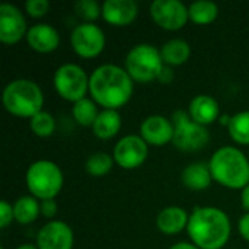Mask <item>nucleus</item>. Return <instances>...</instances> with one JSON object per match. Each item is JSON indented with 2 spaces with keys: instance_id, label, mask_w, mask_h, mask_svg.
<instances>
[{
  "instance_id": "nucleus-1",
  "label": "nucleus",
  "mask_w": 249,
  "mask_h": 249,
  "mask_svg": "<svg viewBox=\"0 0 249 249\" xmlns=\"http://www.w3.org/2000/svg\"><path fill=\"white\" fill-rule=\"evenodd\" d=\"M134 90V80L121 66L105 63L98 66L89 76V93L104 109L124 107Z\"/></svg>"
},
{
  "instance_id": "nucleus-2",
  "label": "nucleus",
  "mask_w": 249,
  "mask_h": 249,
  "mask_svg": "<svg viewBox=\"0 0 249 249\" xmlns=\"http://www.w3.org/2000/svg\"><path fill=\"white\" fill-rule=\"evenodd\" d=\"M191 242L200 249H222L231 238L232 223L229 216L219 207H196L187 226Z\"/></svg>"
},
{
  "instance_id": "nucleus-3",
  "label": "nucleus",
  "mask_w": 249,
  "mask_h": 249,
  "mask_svg": "<svg viewBox=\"0 0 249 249\" xmlns=\"http://www.w3.org/2000/svg\"><path fill=\"white\" fill-rule=\"evenodd\" d=\"M216 182L231 190H244L249 184V159L235 146L219 147L209 160Z\"/></svg>"
},
{
  "instance_id": "nucleus-4",
  "label": "nucleus",
  "mask_w": 249,
  "mask_h": 249,
  "mask_svg": "<svg viewBox=\"0 0 249 249\" xmlns=\"http://www.w3.org/2000/svg\"><path fill=\"white\" fill-rule=\"evenodd\" d=\"M4 109L19 118H32L42 111L44 93L39 85L31 79H13L10 80L1 93Z\"/></svg>"
},
{
  "instance_id": "nucleus-5",
  "label": "nucleus",
  "mask_w": 249,
  "mask_h": 249,
  "mask_svg": "<svg viewBox=\"0 0 249 249\" xmlns=\"http://www.w3.org/2000/svg\"><path fill=\"white\" fill-rule=\"evenodd\" d=\"M25 181L31 196L42 201L58 196L64 184V177L55 162L38 159L28 166Z\"/></svg>"
},
{
  "instance_id": "nucleus-6",
  "label": "nucleus",
  "mask_w": 249,
  "mask_h": 249,
  "mask_svg": "<svg viewBox=\"0 0 249 249\" xmlns=\"http://www.w3.org/2000/svg\"><path fill=\"white\" fill-rule=\"evenodd\" d=\"M165 63L160 57V50L152 44L142 42L130 48L124 60V69L134 82L147 83L158 80Z\"/></svg>"
},
{
  "instance_id": "nucleus-7",
  "label": "nucleus",
  "mask_w": 249,
  "mask_h": 249,
  "mask_svg": "<svg viewBox=\"0 0 249 249\" xmlns=\"http://www.w3.org/2000/svg\"><path fill=\"white\" fill-rule=\"evenodd\" d=\"M172 123L175 125V134L172 144L181 152H197L204 149L210 142V131L206 125H201L191 120L190 114L178 109L172 114Z\"/></svg>"
},
{
  "instance_id": "nucleus-8",
  "label": "nucleus",
  "mask_w": 249,
  "mask_h": 249,
  "mask_svg": "<svg viewBox=\"0 0 249 249\" xmlns=\"http://www.w3.org/2000/svg\"><path fill=\"white\" fill-rule=\"evenodd\" d=\"M53 83L55 92L66 101L77 102L89 92V76L76 63H64L54 71Z\"/></svg>"
},
{
  "instance_id": "nucleus-9",
  "label": "nucleus",
  "mask_w": 249,
  "mask_h": 249,
  "mask_svg": "<svg viewBox=\"0 0 249 249\" xmlns=\"http://www.w3.org/2000/svg\"><path fill=\"white\" fill-rule=\"evenodd\" d=\"M70 44L74 53L82 58H93L104 51L107 38L101 26L93 22H83L73 28Z\"/></svg>"
},
{
  "instance_id": "nucleus-10",
  "label": "nucleus",
  "mask_w": 249,
  "mask_h": 249,
  "mask_svg": "<svg viewBox=\"0 0 249 249\" xmlns=\"http://www.w3.org/2000/svg\"><path fill=\"white\" fill-rule=\"evenodd\" d=\"M149 156V144L140 134H128L121 137L112 150L115 163L123 169H136L144 163Z\"/></svg>"
},
{
  "instance_id": "nucleus-11",
  "label": "nucleus",
  "mask_w": 249,
  "mask_h": 249,
  "mask_svg": "<svg viewBox=\"0 0 249 249\" xmlns=\"http://www.w3.org/2000/svg\"><path fill=\"white\" fill-rule=\"evenodd\" d=\"M149 10L155 23L166 31H178L190 20L188 7L181 0H153Z\"/></svg>"
},
{
  "instance_id": "nucleus-12",
  "label": "nucleus",
  "mask_w": 249,
  "mask_h": 249,
  "mask_svg": "<svg viewBox=\"0 0 249 249\" xmlns=\"http://www.w3.org/2000/svg\"><path fill=\"white\" fill-rule=\"evenodd\" d=\"M28 29L23 12L18 6L7 1L0 4V41L3 44L19 42L23 36L26 38Z\"/></svg>"
},
{
  "instance_id": "nucleus-13",
  "label": "nucleus",
  "mask_w": 249,
  "mask_h": 249,
  "mask_svg": "<svg viewBox=\"0 0 249 249\" xmlns=\"http://www.w3.org/2000/svg\"><path fill=\"white\" fill-rule=\"evenodd\" d=\"M74 233L63 220L47 222L36 235L38 249H73Z\"/></svg>"
},
{
  "instance_id": "nucleus-14",
  "label": "nucleus",
  "mask_w": 249,
  "mask_h": 249,
  "mask_svg": "<svg viewBox=\"0 0 249 249\" xmlns=\"http://www.w3.org/2000/svg\"><path fill=\"white\" fill-rule=\"evenodd\" d=\"M174 134L175 125L172 120L159 114L146 117L140 124V136L147 144L152 146H165L168 143H172Z\"/></svg>"
},
{
  "instance_id": "nucleus-15",
  "label": "nucleus",
  "mask_w": 249,
  "mask_h": 249,
  "mask_svg": "<svg viewBox=\"0 0 249 249\" xmlns=\"http://www.w3.org/2000/svg\"><path fill=\"white\" fill-rule=\"evenodd\" d=\"M139 6L134 0H105L102 18L112 26H127L137 18Z\"/></svg>"
},
{
  "instance_id": "nucleus-16",
  "label": "nucleus",
  "mask_w": 249,
  "mask_h": 249,
  "mask_svg": "<svg viewBox=\"0 0 249 249\" xmlns=\"http://www.w3.org/2000/svg\"><path fill=\"white\" fill-rule=\"evenodd\" d=\"M26 42L36 53H53L60 45V34L50 23H35L28 29Z\"/></svg>"
},
{
  "instance_id": "nucleus-17",
  "label": "nucleus",
  "mask_w": 249,
  "mask_h": 249,
  "mask_svg": "<svg viewBox=\"0 0 249 249\" xmlns=\"http://www.w3.org/2000/svg\"><path fill=\"white\" fill-rule=\"evenodd\" d=\"M188 114L191 120L201 125H209L220 118V105L216 98L201 93L191 99L188 105Z\"/></svg>"
},
{
  "instance_id": "nucleus-18",
  "label": "nucleus",
  "mask_w": 249,
  "mask_h": 249,
  "mask_svg": "<svg viewBox=\"0 0 249 249\" xmlns=\"http://www.w3.org/2000/svg\"><path fill=\"white\" fill-rule=\"evenodd\" d=\"M188 220H190V214L187 213L185 209L179 206H168L158 213L156 226L163 235L172 236L187 229Z\"/></svg>"
},
{
  "instance_id": "nucleus-19",
  "label": "nucleus",
  "mask_w": 249,
  "mask_h": 249,
  "mask_svg": "<svg viewBox=\"0 0 249 249\" xmlns=\"http://www.w3.org/2000/svg\"><path fill=\"white\" fill-rule=\"evenodd\" d=\"M181 181L184 187L191 191H204L210 187L213 177L210 166L206 162H193L187 165L181 172Z\"/></svg>"
},
{
  "instance_id": "nucleus-20",
  "label": "nucleus",
  "mask_w": 249,
  "mask_h": 249,
  "mask_svg": "<svg viewBox=\"0 0 249 249\" xmlns=\"http://www.w3.org/2000/svg\"><path fill=\"white\" fill-rule=\"evenodd\" d=\"M121 125L123 120L118 109H102L92 125V133L101 140H109L120 133Z\"/></svg>"
},
{
  "instance_id": "nucleus-21",
  "label": "nucleus",
  "mask_w": 249,
  "mask_h": 249,
  "mask_svg": "<svg viewBox=\"0 0 249 249\" xmlns=\"http://www.w3.org/2000/svg\"><path fill=\"white\" fill-rule=\"evenodd\" d=\"M160 57L166 66H181L188 61L191 55V47L185 39L172 38L166 41L160 48Z\"/></svg>"
},
{
  "instance_id": "nucleus-22",
  "label": "nucleus",
  "mask_w": 249,
  "mask_h": 249,
  "mask_svg": "<svg viewBox=\"0 0 249 249\" xmlns=\"http://www.w3.org/2000/svg\"><path fill=\"white\" fill-rule=\"evenodd\" d=\"M13 214L19 225H31L41 214V201L34 196H22L13 203Z\"/></svg>"
},
{
  "instance_id": "nucleus-23",
  "label": "nucleus",
  "mask_w": 249,
  "mask_h": 249,
  "mask_svg": "<svg viewBox=\"0 0 249 249\" xmlns=\"http://www.w3.org/2000/svg\"><path fill=\"white\" fill-rule=\"evenodd\" d=\"M188 13L196 25H209L219 16V6L212 0H196L188 6Z\"/></svg>"
},
{
  "instance_id": "nucleus-24",
  "label": "nucleus",
  "mask_w": 249,
  "mask_h": 249,
  "mask_svg": "<svg viewBox=\"0 0 249 249\" xmlns=\"http://www.w3.org/2000/svg\"><path fill=\"white\" fill-rule=\"evenodd\" d=\"M73 118L79 125L83 127H92L99 111H98V104L92 98H83L77 102L73 104L71 108Z\"/></svg>"
},
{
  "instance_id": "nucleus-25",
  "label": "nucleus",
  "mask_w": 249,
  "mask_h": 249,
  "mask_svg": "<svg viewBox=\"0 0 249 249\" xmlns=\"http://www.w3.org/2000/svg\"><path fill=\"white\" fill-rule=\"evenodd\" d=\"M228 131L235 143L249 146V109L232 115Z\"/></svg>"
},
{
  "instance_id": "nucleus-26",
  "label": "nucleus",
  "mask_w": 249,
  "mask_h": 249,
  "mask_svg": "<svg viewBox=\"0 0 249 249\" xmlns=\"http://www.w3.org/2000/svg\"><path fill=\"white\" fill-rule=\"evenodd\" d=\"M114 163H115V160H114L112 155H108L105 152H96L88 158L85 168L89 175L99 178V177H105L107 174H109Z\"/></svg>"
},
{
  "instance_id": "nucleus-27",
  "label": "nucleus",
  "mask_w": 249,
  "mask_h": 249,
  "mask_svg": "<svg viewBox=\"0 0 249 249\" xmlns=\"http://www.w3.org/2000/svg\"><path fill=\"white\" fill-rule=\"evenodd\" d=\"M31 131L38 137H50L55 131V118L48 111H39L29 120Z\"/></svg>"
},
{
  "instance_id": "nucleus-28",
  "label": "nucleus",
  "mask_w": 249,
  "mask_h": 249,
  "mask_svg": "<svg viewBox=\"0 0 249 249\" xmlns=\"http://www.w3.org/2000/svg\"><path fill=\"white\" fill-rule=\"evenodd\" d=\"M74 12L85 22H93L102 16V4L96 0H77L74 3Z\"/></svg>"
},
{
  "instance_id": "nucleus-29",
  "label": "nucleus",
  "mask_w": 249,
  "mask_h": 249,
  "mask_svg": "<svg viewBox=\"0 0 249 249\" xmlns=\"http://www.w3.org/2000/svg\"><path fill=\"white\" fill-rule=\"evenodd\" d=\"M25 10L32 18H42L50 10V1L48 0H28L25 3Z\"/></svg>"
},
{
  "instance_id": "nucleus-30",
  "label": "nucleus",
  "mask_w": 249,
  "mask_h": 249,
  "mask_svg": "<svg viewBox=\"0 0 249 249\" xmlns=\"http://www.w3.org/2000/svg\"><path fill=\"white\" fill-rule=\"evenodd\" d=\"M12 220H15V214H13V206L6 201V200H1L0 201V228L1 229H6Z\"/></svg>"
},
{
  "instance_id": "nucleus-31",
  "label": "nucleus",
  "mask_w": 249,
  "mask_h": 249,
  "mask_svg": "<svg viewBox=\"0 0 249 249\" xmlns=\"http://www.w3.org/2000/svg\"><path fill=\"white\" fill-rule=\"evenodd\" d=\"M57 209H58V206H57L55 198L41 201V216H44L47 219H53L57 213Z\"/></svg>"
},
{
  "instance_id": "nucleus-32",
  "label": "nucleus",
  "mask_w": 249,
  "mask_h": 249,
  "mask_svg": "<svg viewBox=\"0 0 249 249\" xmlns=\"http://www.w3.org/2000/svg\"><path fill=\"white\" fill-rule=\"evenodd\" d=\"M238 231H239V235L249 242V213H245L239 222H238Z\"/></svg>"
},
{
  "instance_id": "nucleus-33",
  "label": "nucleus",
  "mask_w": 249,
  "mask_h": 249,
  "mask_svg": "<svg viewBox=\"0 0 249 249\" xmlns=\"http://www.w3.org/2000/svg\"><path fill=\"white\" fill-rule=\"evenodd\" d=\"M172 79H174V70H172L171 66H166L165 64L163 69L160 70L159 76H158V80L160 83H169V82H172Z\"/></svg>"
},
{
  "instance_id": "nucleus-34",
  "label": "nucleus",
  "mask_w": 249,
  "mask_h": 249,
  "mask_svg": "<svg viewBox=\"0 0 249 249\" xmlns=\"http://www.w3.org/2000/svg\"><path fill=\"white\" fill-rule=\"evenodd\" d=\"M241 204L247 210V213H249V184L241 191Z\"/></svg>"
},
{
  "instance_id": "nucleus-35",
  "label": "nucleus",
  "mask_w": 249,
  "mask_h": 249,
  "mask_svg": "<svg viewBox=\"0 0 249 249\" xmlns=\"http://www.w3.org/2000/svg\"><path fill=\"white\" fill-rule=\"evenodd\" d=\"M169 249H200L198 247H196L193 242H178L175 245H172Z\"/></svg>"
},
{
  "instance_id": "nucleus-36",
  "label": "nucleus",
  "mask_w": 249,
  "mask_h": 249,
  "mask_svg": "<svg viewBox=\"0 0 249 249\" xmlns=\"http://www.w3.org/2000/svg\"><path fill=\"white\" fill-rule=\"evenodd\" d=\"M231 118H232V115L222 114V115H220V118H219V121H220V124H222V125H226V127H229V124H231Z\"/></svg>"
},
{
  "instance_id": "nucleus-37",
  "label": "nucleus",
  "mask_w": 249,
  "mask_h": 249,
  "mask_svg": "<svg viewBox=\"0 0 249 249\" xmlns=\"http://www.w3.org/2000/svg\"><path fill=\"white\" fill-rule=\"evenodd\" d=\"M15 249H38V247L34 245V244H22V245L16 247Z\"/></svg>"
},
{
  "instance_id": "nucleus-38",
  "label": "nucleus",
  "mask_w": 249,
  "mask_h": 249,
  "mask_svg": "<svg viewBox=\"0 0 249 249\" xmlns=\"http://www.w3.org/2000/svg\"><path fill=\"white\" fill-rule=\"evenodd\" d=\"M0 249H6V248H4V247H1V248H0Z\"/></svg>"
}]
</instances>
